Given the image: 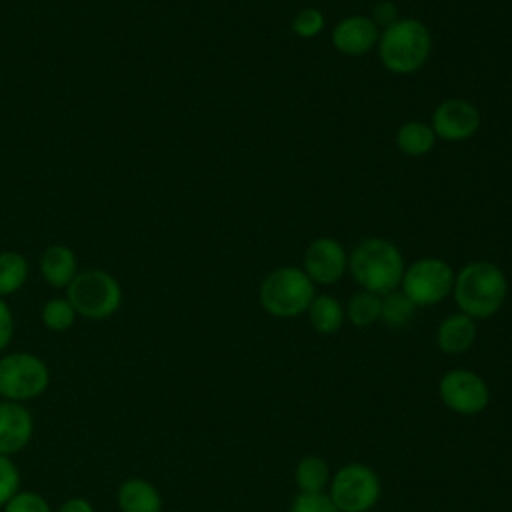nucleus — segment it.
<instances>
[{"label": "nucleus", "mask_w": 512, "mask_h": 512, "mask_svg": "<svg viewBox=\"0 0 512 512\" xmlns=\"http://www.w3.org/2000/svg\"><path fill=\"white\" fill-rule=\"evenodd\" d=\"M416 306L408 300L402 290H392L382 296L380 320L390 328H402L414 318Z\"/></svg>", "instance_id": "nucleus-22"}, {"label": "nucleus", "mask_w": 512, "mask_h": 512, "mask_svg": "<svg viewBox=\"0 0 512 512\" xmlns=\"http://www.w3.org/2000/svg\"><path fill=\"white\" fill-rule=\"evenodd\" d=\"M324 14L318 8H302L292 20V32L300 38H314L324 30Z\"/></svg>", "instance_id": "nucleus-25"}, {"label": "nucleus", "mask_w": 512, "mask_h": 512, "mask_svg": "<svg viewBox=\"0 0 512 512\" xmlns=\"http://www.w3.org/2000/svg\"><path fill=\"white\" fill-rule=\"evenodd\" d=\"M290 512H340L326 492H300L290 506Z\"/></svg>", "instance_id": "nucleus-27"}, {"label": "nucleus", "mask_w": 512, "mask_h": 512, "mask_svg": "<svg viewBox=\"0 0 512 512\" xmlns=\"http://www.w3.org/2000/svg\"><path fill=\"white\" fill-rule=\"evenodd\" d=\"M20 490V470L12 456L0 454V508Z\"/></svg>", "instance_id": "nucleus-26"}, {"label": "nucleus", "mask_w": 512, "mask_h": 512, "mask_svg": "<svg viewBox=\"0 0 512 512\" xmlns=\"http://www.w3.org/2000/svg\"><path fill=\"white\" fill-rule=\"evenodd\" d=\"M378 56L382 66L392 74H414L430 56V30L416 18H398L378 36Z\"/></svg>", "instance_id": "nucleus-3"}, {"label": "nucleus", "mask_w": 512, "mask_h": 512, "mask_svg": "<svg viewBox=\"0 0 512 512\" xmlns=\"http://www.w3.org/2000/svg\"><path fill=\"white\" fill-rule=\"evenodd\" d=\"M430 126L436 138L444 142H464L476 134L480 112L464 98H448L434 108Z\"/></svg>", "instance_id": "nucleus-10"}, {"label": "nucleus", "mask_w": 512, "mask_h": 512, "mask_svg": "<svg viewBox=\"0 0 512 512\" xmlns=\"http://www.w3.org/2000/svg\"><path fill=\"white\" fill-rule=\"evenodd\" d=\"M14 336V314L4 298H0V352L8 348Z\"/></svg>", "instance_id": "nucleus-29"}, {"label": "nucleus", "mask_w": 512, "mask_h": 512, "mask_svg": "<svg viewBox=\"0 0 512 512\" xmlns=\"http://www.w3.org/2000/svg\"><path fill=\"white\" fill-rule=\"evenodd\" d=\"M56 512H96L94 504L82 496H72L64 500Z\"/></svg>", "instance_id": "nucleus-30"}, {"label": "nucleus", "mask_w": 512, "mask_h": 512, "mask_svg": "<svg viewBox=\"0 0 512 512\" xmlns=\"http://www.w3.org/2000/svg\"><path fill=\"white\" fill-rule=\"evenodd\" d=\"M404 268L402 252L386 238H366L348 256V270L356 284L378 296L400 288Z\"/></svg>", "instance_id": "nucleus-2"}, {"label": "nucleus", "mask_w": 512, "mask_h": 512, "mask_svg": "<svg viewBox=\"0 0 512 512\" xmlns=\"http://www.w3.org/2000/svg\"><path fill=\"white\" fill-rule=\"evenodd\" d=\"M476 340V322L462 314L446 316L436 330V344L444 354H462Z\"/></svg>", "instance_id": "nucleus-16"}, {"label": "nucleus", "mask_w": 512, "mask_h": 512, "mask_svg": "<svg viewBox=\"0 0 512 512\" xmlns=\"http://www.w3.org/2000/svg\"><path fill=\"white\" fill-rule=\"evenodd\" d=\"M454 302L472 320L494 316L508 294V280L500 266L488 260L468 262L454 278Z\"/></svg>", "instance_id": "nucleus-1"}, {"label": "nucleus", "mask_w": 512, "mask_h": 512, "mask_svg": "<svg viewBox=\"0 0 512 512\" xmlns=\"http://www.w3.org/2000/svg\"><path fill=\"white\" fill-rule=\"evenodd\" d=\"M120 512H162V496L158 488L144 478H126L116 490Z\"/></svg>", "instance_id": "nucleus-15"}, {"label": "nucleus", "mask_w": 512, "mask_h": 512, "mask_svg": "<svg viewBox=\"0 0 512 512\" xmlns=\"http://www.w3.org/2000/svg\"><path fill=\"white\" fill-rule=\"evenodd\" d=\"M398 8L394 2L390 0H382V2H376L372 6V12H370V20L376 24V28L384 30L388 26H392L396 20H398Z\"/></svg>", "instance_id": "nucleus-28"}, {"label": "nucleus", "mask_w": 512, "mask_h": 512, "mask_svg": "<svg viewBox=\"0 0 512 512\" xmlns=\"http://www.w3.org/2000/svg\"><path fill=\"white\" fill-rule=\"evenodd\" d=\"M38 268L42 280L52 288H68L80 272L76 252L66 244H50L44 248Z\"/></svg>", "instance_id": "nucleus-14"}, {"label": "nucleus", "mask_w": 512, "mask_h": 512, "mask_svg": "<svg viewBox=\"0 0 512 512\" xmlns=\"http://www.w3.org/2000/svg\"><path fill=\"white\" fill-rule=\"evenodd\" d=\"M380 306H382V296L372 294L368 290H360L348 300L344 314L354 326L366 328V326H372L376 320H380Z\"/></svg>", "instance_id": "nucleus-21"}, {"label": "nucleus", "mask_w": 512, "mask_h": 512, "mask_svg": "<svg viewBox=\"0 0 512 512\" xmlns=\"http://www.w3.org/2000/svg\"><path fill=\"white\" fill-rule=\"evenodd\" d=\"M4 512H52L50 502L34 490H18L4 506Z\"/></svg>", "instance_id": "nucleus-24"}, {"label": "nucleus", "mask_w": 512, "mask_h": 512, "mask_svg": "<svg viewBox=\"0 0 512 512\" xmlns=\"http://www.w3.org/2000/svg\"><path fill=\"white\" fill-rule=\"evenodd\" d=\"M314 296V282L296 266L272 270L258 290L260 306L276 318H294L306 312Z\"/></svg>", "instance_id": "nucleus-5"}, {"label": "nucleus", "mask_w": 512, "mask_h": 512, "mask_svg": "<svg viewBox=\"0 0 512 512\" xmlns=\"http://www.w3.org/2000/svg\"><path fill=\"white\" fill-rule=\"evenodd\" d=\"M34 434V416L22 402L0 400V454L22 452Z\"/></svg>", "instance_id": "nucleus-12"}, {"label": "nucleus", "mask_w": 512, "mask_h": 512, "mask_svg": "<svg viewBox=\"0 0 512 512\" xmlns=\"http://www.w3.org/2000/svg\"><path fill=\"white\" fill-rule=\"evenodd\" d=\"M454 278L456 274L446 260L426 256L404 268L400 290L416 308L434 306L452 294Z\"/></svg>", "instance_id": "nucleus-7"}, {"label": "nucleus", "mask_w": 512, "mask_h": 512, "mask_svg": "<svg viewBox=\"0 0 512 512\" xmlns=\"http://www.w3.org/2000/svg\"><path fill=\"white\" fill-rule=\"evenodd\" d=\"M66 298L78 316L86 320H106L122 306V286L108 270L88 268L80 270L70 282Z\"/></svg>", "instance_id": "nucleus-4"}, {"label": "nucleus", "mask_w": 512, "mask_h": 512, "mask_svg": "<svg viewBox=\"0 0 512 512\" xmlns=\"http://www.w3.org/2000/svg\"><path fill=\"white\" fill-rule=\"evenodd\" d=\"M438 392L444 406L464 416H474L482 412L490 400V390L484 378L466 368L446 372L440 380Z\"/></svg>", "instance_id": "nucleus-9"}, {"label": "nucleus", "mask_w": 512, "mask_h": 512, "mask_svg": "<svg viewBox=\"0 0 512 512\" xmlns=\"http://www.w3.org/2000/svg\"><path fill=\"white\" fill-rule=\"evenodd\" d=\"M436 134L430 124H424L420 120H408L404 122L396 132V146L402 154L410 158H418L428 154L436 144Z\"/></svg>", "instance_id": "nucleus-17"}, {"label": "nucleus", "mask_w": 512, "mask_h": 512, "mask_svg": "<svg viewBox=\"0 0 512 512\" xmlns=\"http://www.w3.org/2000/svg\"><path fill=\"white\" fill-rule=\"evenodd\" d=\"M76 318H78V314L66 296H56V298L46 300L40 310V320H42L44 328H48L52 332L70 330L74 326Z\"/></svg>", "instance_id": "nucleus-23"}, {"label": "nucleus", "mask_w": 512, "mask_h": 512, "mask_svg": "<svg viewBox=\"0 0 512 512\" xmlns=\"http://www.w3.org/2000/svg\"><path fill=\"white\" fill-rule=\"evenodd\" d=\"M380 30L370 20V16L354 14L346 16L332 28L330 40L334 48L344 56L368 54L378 44Z\"/></svg>", "instance_id": "nucleus-13"}, {"label": "nucleus", "mask_w": 512, "mask_h": 512, "mask_svg": "<svg viewBox=\"0 0 512 512\" xmlns=\"http://www.w3.org/2000/svg\"><path fill=\"white\" fill-rule=\"evenodd\" d=\"M308 320L320 334H334L344 324V308L330 294H318L308 306Z\"/></svg>", "instance_id": "nucleus-18"}, {"label": "nucleus", "mask_w": 512, "mask_h": 512, "mask_svg": "<svg viewBox=\"0 0 512 512\" xmlns=\"http://www.w3.org/2000/svg\"><path fill=\"white\" fill-rule=\"evenodd\" d=\"M380 490V480L370 466L350 462L330 478L328 496L340 512H368L378 502Z\"/></svg>", "instance_id": "nucleus-8"}, {"label": "nucleus", "mask_w": 512, "mask_h": 512, "mask_svg": "<svg viewBox=\"0 0 512 512\" xmlns=\"http://www.w3.org/2000/svg\"><path fill=\"white\" fill-rule=\"evenodd\" d=\"M294 478L300 492H324V488L330 484V470L324 458L306 456L298 462Z\"/></svg>", "instance_id": "nucleus-20"}, {"label": "nucleus", "mask_w": 512, "mask_h": 512, "mask_svg": "<svg viewBox=\"0 0 512 512\" xmlns=\"http://www.w3.org/2000/svg\"><path fill=\"white\" fill-rule=\"evenodd\" d=\"M302 270L314 284H336L348 270V254L338 240L328 236L316 238L304 252Z\"/></svg>", "instance_id": "nucleus-11"}, {"label": "nucleus", "mask_w": 512, "mask_h": 512, "mask_svg": "<svg viewBox=\"0 0 512 512\" xmlns=\"http://www.w3.org/2000/svg\"><path fill=\"white\" fill-rule=\"evenodd\" d=\"M50 384L48 364L26 350L0 356V398L12 402H28L46 392Z\"/></svg>", "instance_id": "nucleus-6"}, {"label": "nucleus", "mask_w": 512, "mask_h": 512, "mask_svg": "<svg viewBox=\"0 0 512 512\" xmlns=\"http://www.w3.org/2000/svg\"><path fill=\"white\" fill-rule=\"evenodd\" d=\"M30 276V264L24 254L16 250L0 252V298L12 296L24 288Z\"/></svg>", "instance_id": "nucleus-19"}]
</instances>
